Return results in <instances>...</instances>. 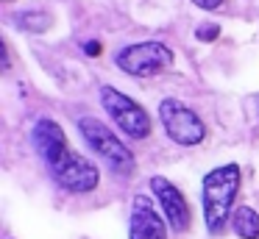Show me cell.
I'll use <instances>...</instances> for the list:
<instances>
[{
    "label": "cell",
    "instance_id": "6da1fadb",
    "mask_svg": "<svg viewBox=\"0 0 259 239\" xmlns=\"http://www.w3.org/2000/svg\"><path fill=\"white\" fill-rule=\"evenodd\" d=\"M240 181L242 172L240 164H223L214 167L203 175L201 181V200H203V220H206L209 233H223L226 222H229L231 206H234V198L240 192Z\"/></svg>",
    "mask_w": 259,
    "mask_h": 239
},
{
    "label": "cell",
    "instance_id": "7a4b0ae2",
    "mask_svg": "<svg viewBox=\"0 0 259 239\" xmlns=\"http://www.w3.org/2000/svg\"><path fill=\"white\" fill-rule=\"evenodd\" d=\"M78 131H81V136H84V142L90 145V148L95 150L109 167H112V172H117V175H128V172H134V167H137L134 153H131V150L125 148V145L120 142V139L114 136L101 120H95V117H81Z\"/></svg>",
    "mask_w": 259,
    "mask_h": 239
},
{
    "label": "cell",
    "instance_id": "3957f363",
    "mask_svg": "<svg viewBox=\"0 0 259 239\" xmlns=\"http://www.w3.org/2000/svg\"><path fill=\"white\" fill-rule=\"evenodd\" d=\"M117 67L134 78H151L173 64V50L162 42H137L114 56Z\"/></svg>",
    "mask_w": 259,
    "mask_h": 239
},
{
    "label": "cell",
    "instance_id": "277c9868",
    "mask_svg": "<svg viewBox=\"0 0 259 239\" xmlns=\"http://www.w3.org/2000/svg\"><path fill=\"white\" fill-rule=\"evenodd\" d=\"M101 103L109 111V117L114 120V125L131 139H145L151 133V117L140 103H134L131 98H125L123 92H117L114 86H101Z\"/></svg>",
    "mask_w": 259,
    "mask_h": 239
},
{
    "label": "cell",
    "instance_id": "5b68a950",
    "mask_svg": "<svg viewBox=\"0 0 259 239\" xmlns=\"http://www.w3.org/2000/svg\"><path fill=\"white\" fill-rule=\"evenodd\" d=\"M159 120H162L164 131L173 142L184 145V148H192V145H201L203 136H206V125L203 120L190 109V106L179 103L173 98H164L159 103Z\"/></svg>",
    "mask_w": 259,
    "mask_h": 239
},
{
    "label": "cell",
    "instance_id": "8992f818",
    "mask_svg": "<svg viewBox=\"0 0 259 239\" xmlns=\"http://www.w3.org/2000/svg\"><path fill=\"white\" fill-rule=\"evenodd\" d=\"M48 170H51L53 181H56L59 186L67 189V192H73V195L92 192V189L98 186V181H101L98 167L92 164L90 159L78 156L75 150H70V148L64 150L59 159H53L51 164H48Z\"/></svg>",
    "mask_w": 259,
    "mask_h": 239
},
{
    "label": "cell",
    "instance_id": "52a82bcc",
    "mask_svg": "<svg viewBox=\"0 0 259 239\" xmlns=\"http://www.w3.org/2000/svg\"><path fill=\"white\" fill-rule=\"evenodd\" d=\"M151 189H153V195H156L159 206H162L164 217H167L170 228L184 233L187 228H190V209H187V200H184V195L179 192V186H173V183L162 175H153Z\"/></svg>",
    "mask_w": 259,
    "mask_h": 239
},
{
    "label": "cell",
    "instance_id": "ba28073f",
    "mask_svg": "<svg viewBox=\"0 0 259 239\" xmlns=\"http://www.w3.org/2000/svg\"><path fill=\"white\" fill-rule=\"evenodd\" d=\"M128 239H167V228H164L162 214L145 195H137L134 203H131Z\"/></svg>",
    "mask_w": 259,
    "mask_h": 239
},
{
    "label": "cell",
    "instance_id": "9c48e42d",
    "mask_svg": "<svg viewBox=\"0 0 259 239\" xmlns=\"http://www.w3.org/2000/svg\"><path fill=\"white\" fill-rule=\"evenodd\" d=\"M31 139H34V148H36V153L42 156L45 164H51L53 159H59V156L70 148L62 125H59L56 120H51V117H42V120L36 122L34 131H31Z\"/></svg>",
    "mask_w": 259,
    "mask_h": 239
},
{
    "label": "cell",
    "instance_id": "30bf717a",
    "mask_svg": "<svg viewBox=\"0 0 259 239\" xmlns=\"http://www.w3.org/2000/svg\"><path fill=\"white\" fill-rule=\"evenodd\" d=\"M231 228L237 231V236L242 239H259V214L251 206H240L231 214Z\"/></svg>",
    "mask_w": 259,
    "mask_h": 239
},
{
    "label": "cell",
    "instance_id": "8fae6325",
    "mask_svg": "<svg viewBox=\"0 0 259 239\" xmlns=\"http://www.w3.org/2000/svg\"><path fill=\"white\" fill-rule=\"evenodd\" d=\"M51 14L45 11H25V14H17V25L25 28V31H34V33H42L45 28H51Z\"/></svg>",
    "mask_w": 259,
    "mask_h": 239
},
{
    "label": "cell",
    "instance_id": "7c38bea8",
    "mask_svg": "<svg viewBox=\"0 0 259 239\" xmlns=\"http://www.w3.org/2000/svg\"><path fill=\"white\" fill-rule=\"evenodd\" d=\"M218 33H220L218 25H201L195 31V36L201 39V42H214V39H218Z\"/></svg>",
    "mask_w": 259,
    "mask_h": 239
},
{
    "label": "cell",
    "instance_id": "4fadbf2b",
    "mask_svg": "<svg viewBox=\"0 0 259 239\" xmlns=\"http://www.w3.org/2000/svg\"><path fill=\"white\" fill-rule=\"evenodd\" d=\"M195 6H201V9H206V11H214V9H220V3L223 0H192Z\"/></svg>",
    "mask_w": 259,
    "mask_h": 239
},
{
    "label": "cell",
    "instance_id": "5bb4252c",
    "mask_svg": "<svg viewBox=\"0 0 259 239\" xmlns=\"http://www.w3.org/2000/svg\"><path fill=\"white\" fill-rule=\"evenodd\" d=\"M84 50H87L90 56H98V53H101V44H98V42H87Z\"/></svg>",
    "mask_w": 259,
    "mask_h": 239
}]
</instances>
